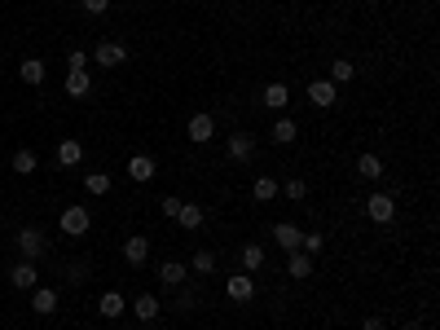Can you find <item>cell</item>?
<instances>
[{"instance_id": "obj_1", "label": "cell", "mask_w": 440, "mask_h": 330, "mask_svg": "<svg viewBox=\"0 0 440 330\" xmlns=\"http://www.w3.org/2000/svg\"><path fill=\"white\" fill-rule=\"evenodd\" d=\"M88 225H93V216H88L84 202H71V207H62V216H58V230H62L66 238H84Z\"/></svg>"}, {"instance_id": "obj_2", "label": "cell", "mask_w": 440, "mask_h": 330, "mask_svg": "<svg viewBox=\"0 0 440 330\" xmlns=\"http://www.w3.org/2000/svg\"><path fill=\"white\" fill-rule=\"evenodd\" d=\"M88 62H97L101 71H115V66L128 62V44H119V40H97V48L88 53Z\"/></svg>"}, {"instance_id": "obj_3", "label": "cell", "mask_w": 440, "mask_h": 330, "mask_svg": "<svg viewBox=\"0 0 440 330\" xmlns=\"http://www.w3.org/2000/svg\"><path fill=\"white\" fill-rule=\"evenodd\" d=\"M366 216H370L374 225H392V220H396V198L383 194V190H374V194L366 198Z\"/></svg>"}, {"instance_id": "obj_4", "label": "cell", "mask_w": 440, "mask_h": 330, "mask_svg": "<svg viewBox=\"0 0 440 330\" xmlns=\"http://www.w3.org/2000/svg\"><path fill=\"white\" fill-rule=\"evenodd\" d=\"M44 251H48V238L36 230V225H27V230L18 234V256H22V260H40Z\"/></svg>"}, {"instance_id": "obj_5", "label": "cell", "mask_w": 440, "mask_h": 330, "mask_svg": "<svg viewBox=\"0 0 440 330\" xmlns=\"http://www.w3.org/2000/svg\"><path fill=\"white\" fill-rule=\"evenodd\" d=\"M225 295L234 299V304H251L255 299V277L251 273H229L225 277Z\"/></svg>"}, {"instance_id": "obj_6", "label": "cell", "mask_w": 440, "mask_h": 330, "mask_svg": "<svg viewBox=\"0 0 440 330\" xmlns=\"http://www.w3.org/2000/svg\"><path fill=\"white\" fill-rule=\"evenodd\" d=\"M185 137L194 141V145H207L216 137V119L207 115V110H198V115H190V123H185Z\"/></svg>"}, {"instance_id": "obj_7", "label": "cell", "mask_w": 440, "mask_h": 330, "mask_svg": "<svg viewBox=\"0 0 440 330\" xmlns=\"http://www.w3.org/2000/svg\"><path fill=\"white\" fill-rule=\"evenodd\" d=\"M9 287H18V291H36V287H40V269H36V260H18V264L9 269Z\"/></svg>"}, {"instance_id": "obj_8", "label": "cell", "mask_w": 440, "mask_h": 330, "mask_svg": "<svg viewBox=\"0 0 440 330\" xmlns=\"http://www.w3.org/2000/svg\"><path fill=\"white\" fill-rule=\"evenodd\" d=\"M225 150H229V159H234V163H251L255 159V137L251 133H229Z\"/></svg>"}, {"instance_id": "obj_9", "label": "cell", "mask_w": 440, "mask_h": 330, "mask_svg": "<svg viewBox=\"0 0 440 330\" xmlns=\"http://www.w3.org/2000/svg\"><path fill=\"white\" fill-rule=\"evenodd\" d=\"M18 80L27 84V88H40V84L48 80V66H44L40 58H22V62H18Z\"/></svg>"}, {"instance_id": "obj_10", "label": "cell", "mask_w": 440, "mask_h": 330, "mask_svg": "<svg viewBox=\"0 0 440 330\" xmlns=\"http://www.w3.org/2000/svg\"><path fill=\"white\" fill-rule=\"evenodd\" d=\"M300 238H304V230H295L291 220H277L273 225V247H282L291 256V251H300Z\"/></svg>"}, {"instance_id": "obj_11", "label": "cell", "mask_w": 440, "mask_h": 330, "mask_svg": "<svg viewBox=\"0 0 440 330\" xmlns=\"http://www.w3.org/2000/svg\"><path fill=\"white\" fill-rule=\"evenodd\" d=\"M308 101H313L317 110H330L334 101H339V88H334L330 80H313V84H308Z\"/></svg>"}, {"instance_id": "obj_12", "label": "cell", "mask_w": 440, "mask_h": 330, "mask_svg": "<svg viewBox=\"0 0 440 330\" xmlns=\"http://www.w3.org/2000/svg\"><path fill=\"white\" fill-rule=\"evenodd\" d=\"M58 299H62V295H58L53 287H36V291H31V313L53 317V313H58Z\"/></svg>"}, {"instance_id": "obj_13", "label": "cell", "mask_w": 440, "mask_h": 330, "mask_svg": "<svg viewBox=\"0 0 440 330\" xmlns=\"http://www.w3.org/2000/svg\"><path fill=\"white\" fill-rule=\"evenodd\" d=\"M123 260L133 264V269H141V264L150 260V238H141V234H133V238H123Z\"/></svg>"}, {"instance_id": "obj_14", "label": "cell", "mask_w": 440, "mask_h": 330, "mask_svg": "<svg viewBox=\"0 0 440 330\" xmlns=\"http://www.w3.org/2000/svg\"><path fill=\"white\" fill-rule=\"evenodd\" d=\"M159 282H163L168 291H176L180 282H190V264H180V260H163V264H159Z\"/></svg>"}, {"instance_id": "obj_15", "label": "cell", "mask_w": 440, "mask_h": 330, "mask_svg": "<svg viewBox=\"0 0 440 330\" xmlns=\"http://www.w3.org/2000/svg\"><path fill=\"white\" fill-rule=\"evenodd\" d=\"M97 313H101V317H106V321H119V317L128 313V299H123L119 291H106V295H101V299H97Z\"/></svg>"}, {"instance_id": "obj_16", "label": "cell", "mask_w": 440, "mask_h": 330, "mask_svg": "<svg viewBox=\"0 0 440 330\" xmlns=\"http://www.w3.org/2000/svg\"><path fill=\"white\" fill-rule=\"evenodd\" d=\"M154 172H159V163H154L150 155H133L128 159V176H133L137 185H145V181H154Z\"/></svg>"}, {"instance_id": "obj_17", "label": "cell", "mask_w": 440, "mask_h": 330, "mask_svg": "<svg viewBox=\"0 0 440 330\" xmlns=\"http://www.w3.org/2000/svg\"><path fill=\"white\" fill-rule=\"evenodd\" d=\"M159 313H163L159 295H150V291H145V295H137V299H133V317H137V321H154Z\"/></svg>"}, {"instance_id": "obj_18", "label": "cell", "mask_w": 440, "mask_h": 330, "mask_svg": "<svg viewBox=\"0 0 440 330\" xmlns=\"http://www.w3.org/2000/svg\"><path fill=\"white\" fill-rule=\"evenodd\" d=\"M295 137H300V123H295L291 115H277V119H273V141H277V145H295Z\"/></svg>"}, {"instance_id": "obj_19", "label": "cell", "mask_w": 440, "mask_h": 330, "mask_svg": "<svg viewBox=\"0 0 440 330\" xmlns=\"http://www.w3.org/2000/svg\"><path fill=\"white\" fill-rule=\"evenodd\" d=\"M260 101H265L269 110H287V106H291V88L282 84V80H273V84L265 88V97H260Z\"/></svg>"}, {"instance_id": "obj_20", "label": "cell", "mask_w": 440, "mask_h": 330, "mask_svg": "<svg viewBox=\"0 0 440 330\" xmlns=\"http://www.w3.org/2000/svg\"><path fill=\"white\" fill-rule=\"evenodd\" d=\"M203 220H207V216H203L198 202H180V212H176V225H180V230L194 234V230H203Z\"/></svg>"}, {"instance_id": "obj_21", "label": "cell", "mask_w": 440, "mask_h": 330, "mask_svg": "<svg viewBox=\"0 0 440 330\" xmlns=\"http://www.w3.org/2000/svg\"><path fill=\"white\" fill-rule=\"evenodd\" d=\"M265 260H269V251H265L260 242H247V247H242V273H260Z\"/></svg>"}, {"instance_id": "obj_22", "label": "cell", "mask_w": 440, "mask_h": 330, "mask_svg": "<svg viewBox=\"0 0 440 330\" xmlns=\"http://www.w3.org/2000/svg\"><path fill=\"white\" fill-rule=\"evenodd\" d=\"M383 172H387V167H383L379 155H361V159H357V176H361V181H383Z\"/></svg>"}, {"instance_id": "obj_23", "label": "cell", "mask_w": 440, "mask_h": 330, "mask_svg": "<svg viewBox=\"0 0 440 330\" xmlns=\"http://www.w3.org/2000/svg\"><path fill=\"white\" fill-rule=\"evenodd\" d=\"M287 273L295 277V282L313 277V256H304V251H291V256H287Z\"/></svg>"}, {"instance_id": "obj_24", "label": "cell", "mask_w": 440, "mask_h": 330, "mask_svg": "<svg viewBox=\"0 0 440 330\" xmlns=\"http://www.w3.org/2000/svg\"><path fill=\"white\" fill-rule=\"evenodd\" d=\"M277 194H282V185L273 181V176H255V185H251V198H255V202H273Z\"/></svg>"}, {"instance_id": "obj_25", "label": "cell", "mask_w": 440, "mask_h": 330, "mask_svg": "<svg viewBox=\"0 0 440 330\" xmlns=\"http://www.w3.org/2000/svg\"><path fill=\"white\" fill-rule=\"evenodd\" d=\"M80 159H84V145H80V141H71V137L58 141V163H62V167H75Z\"/></svg>"}, {"instance_id": "obj_26", "label": "cell", "mask_w": 440, "mask_h": 330, "mask_svg": "<svg viewBox=\"0 0 440 330\" xmlns=\"http://www.w3.org/2000/svg\"><path fill=\"white\" fill-rule=\"evenodd\" d=\"M93 80H88V71H71L66 75V97H88Z\"/></svg>"}, {"instance_id": "obj_27", "label": "cell", "mask_w": 440, "mask_h": 330, "mask_svg": "<svg viewBox=\"0 0 440 330\" xmlns=\"http://www.w3.org/2000/svg\"><path fill=\"white\" fill-rule=\"evenodd\" d=\"M352 75H357V66H352L348 58H339V62H330V75H326V80L339 88V84H348V80H352Z\"/></svg>"}, {"instance_id": "obj_28", "label": "cell", "mask_w": 440, "mask_h": 330, "mask_svg": "<svg viewBox=\"0 0 440 330\" xmlns=\"http://www.w3.org/2000/svg\"><path fill=\"white\" fill-rule=\"evenodd\" d=\"M111 185H115V181H111L106 172H88V176H84V190H88L93 198H101V194H111Z\"/></svg>"}, {"instance_id": "obj_29", "label": "cell", "mask_w": 440, "mask_h": 330, "mask_svg": "<svg viewBox=\"0 0 440 330\" xmlns=\"http://www.w3.org/2000/svg\"><path fill=\"white\" fill-rule=\"evenodd\" d=\"M190 273H198V277L216 273V251H194V260H190Z\"/></svg>"}, {"instance_id": "obj_30", "label": "cell", "mask_w": 440, "mask_h": 330, "mask_svg": "<svg viewBox=\"0 0 440 330\" xmlns=\"http://www.w3.org/2000/svg\"><path fill=\"white\" fill-rule=\"evenodd\" d=\"M36 167H40V159L31 155V150H18V155H14V172H18V176H31Z\"/></svg>"}, {"instance_id": "obj_31", "label": "cell", "mask_w": 440, "mask_h": 330, "mask_svg": "<svg viewBox=\"0 0 440 330\" xmlns=\"http://www.w3.org/2000/svg\"><path fill=\"white\" fill-rule=\"evenodd\" d=\"M282 194H287L291 202H304V198H308V181H304V176H291V181L282 185Z\"/></svg>"}, {"instance_id": "obj_32", "label": "cell", "mask_w": 440, "mask_h": 330, "mask_svg": "<svg viewBox=\"0 0 440 330\" xmlns=\"http://www.w3.org/2000/svg\"><path fill=\"white\" fill-rule=\"evenodd\" d=\"M194 299H198V295H194V287H190V282H180V287H176V313H190V309H194Z\"/></svg>"}, {"instance_id": "obj_33", "label": "cell", "mask_w": 440, "mask_h": 330, "mask_svg": "<svg viewBox=\"0 0 440 330\" xmlns=\"http://www.w3.org/2000/svg\"><path fill=\"white\" fill-rule=\"evenodd\" d=\"M180 202H185V198H159V212H163V220H176V212H180Z\"/></svg>"}, {"instance_id": "obj_34", "label": "cell", "mask_w": 440, "mask_h": 330, "mask_svg": "<svg viewBox=\"0 0 440 330\" xmlns=\"http://www.w3.org/2000/svg\"><path fill=\"white\" fill-rule=\"evenodd\" d=\"M66 66H71V71H88V53H84V48H71V53H66Z\"/></svg>"}, {"instance_id": "obj_35", "label": "cell", "mask_w": 440, "mask_h": 330, "mask_svg": "<svg viewBox=\"0 0 440 330\" xmlns=\"http://www.w3.org/2000/svg\"><path fill=\"white\" fill-rule=\"evenodd\" d=\"M80 5H84V14H97V18H101V14L111 9V0H80Z\"/></svg>"}, {"instance_id": "obj_36", "label": "cell", "mask_w": 440, "mask_h": 330, "mask_svg": "<svg viewBox=\"0 0 440 330\" xmlns=\"http://www.w3.org/2000/svg\"><path fill=\"white\" fill-rule=\"evenodd\" d=\"M361 330H387V326H383V317H366V321H361Z\"/></svg>"}, {"instance_id": "obj_37", "label": "cell", "mask_w": 440, "mask_h": 330, "mask_svg": "<svg viewBox=\"0 0 440 330\" xmlns=\"http://www.w3.org/2000/svg\"><path fill=\"white\" fill-rule=\"evenodd\" d=\"M401 330H419V326H414V321H409V326H401Z\"/></svg>"}]
</instances>
